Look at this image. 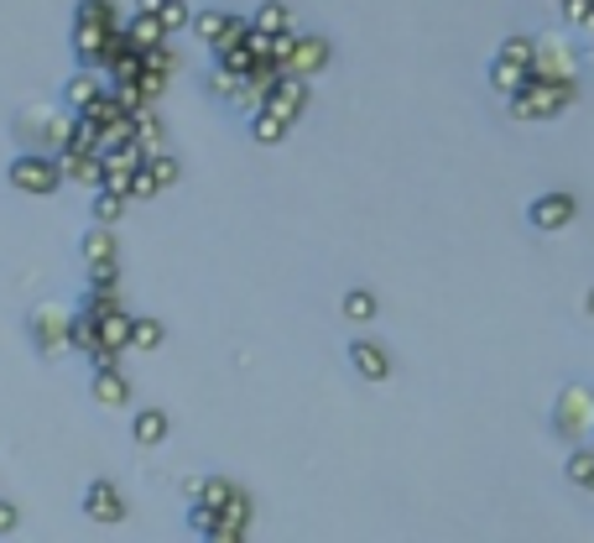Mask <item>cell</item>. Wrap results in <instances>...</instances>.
I'll use <instances>...</instances> for the list:
<instances>
[{"label":"cell","instance_id":"2e32d148","mask_svg":"<svg viewBox=\"0 0 594 543\" xmlns=\"http://www.w3.org/2000/svg\"><path fill=\"white\" fill-rule=\"evenodd\" d=\"M131 173H136V167H125L120 158H110V152H105V162H99V188H116V194H125V199H131Z\"/></svg>","mask_w":594,"mask_h":543},{"label":"cell","instance_id":"6da1fadb","mask_svg":"<svg viewBox=\"0 0 594 543\" xmlns=\"http://www.w3.org/2000/svg\"><path fill=\"white\" fill-rule=\"evenodd\" d=\"M16 141L26 152H63L68 137H74V116H63V110H21L16 121H11Z\"/></svg>","mask_w":594,"mask_h":543},{"label":"cell","instance_id":"30bf717a","mask_svg":"<svg viewBox=\"0 0 594 543\" xmlns=\"http://www.w3.org/2000/svg\"><path fill=\"white\" fill-rule=\"evenodd\" d=\"M125 37H131V47H136V53H152V47H162V42H167V26H162V17H146V11H136V17L125 21Z\"/></svg>","mask_w":594,"mask_h":543},{"label":"cell","instance_id":"cb8c5ba5","mask_svg":"<svg viewBox=\"0 0 594 543\" xmlns=\"http://www.w3.org/2000/svg\"><path fill=\"white\" fill-rule=\"evenodd\" d=\"M256 26H261V32H287V11H282L277 0H272V6H261V11H256Z\"/></svg>","mask_w":594,"mask_h":543},{"label":"cell","instance_id":"83f0119b","mask_svg":"<svg viewBox=\"0 0 594 543\" xmlns=\"http://www.w3.org/2000/svg\"><path fill=\"white\" fill-rule=\"evenodd\" d=\"M89 366H95V371H110V366H120V350L99 345V350H89Z\"/></svg>","mask_w":594,"mask_h":543},{"label":"cell","instance_id":"f546056e","mask_svg":"<svg viewBox=\"0 0 594 543\" xmlns=\"http://www.w3.org/2000/svg\"><path fill=\"white\" fill-rule=\"evenodd\" d=\"M136 11H146V17H157V11H162V0H136Z\"/></svg>","mask_w":594,"mask_h":543},{"label":"cell","instance_id":"e0dca14e","mask_svg":"<svg viewBox=\"0 0 594 543\" xmlns=\"http://www.w3.org/2000/svg\"><path fill=\"white\" fill-rule=\"evenodd\" d=\"M120 209H125V194H116V188H95V204H89L95 225H116Z\"/></svg>","mask_w":594,"mask_h":543},{"label":"cell","instance_id":"277c9868","mask_svg":"<svg viewBox=\"0 0 594 543\" xmlns=\"http://www.w3.org/2000/svg\"><path fill=\"white\" fill-rule=\"evenodd\" d=\"M110 37H116V26H105V21H84V17H74V53H79V63L99 68V63H105V47H110Z\"/></svg>","mask_w":594,"mask_h":543},{"label":"cell","instance_id":"d4e9b609","mask_svg":"<svg viewBox=\"0 0 594 543\" xmlns=\"http://www.w3.org/2000/svg\"><path fill=\"white\" fill-rule=\"evenodd\" d=\"M355 366L365 377H386V361H381V350H371V345H355Z\"/></svg>","mask_w":594,"mask_h":543},{"label":"cell","instance_id":"3957f363","mask_svg":"<svg viewBox=\"0 0 594 543\" xmlns=\"http://www.w3.org/2000/svg\"><path fill=\"white\" fill-rule=\"evenodd\" d=\"M58 183H63V167L47 152H21L11 162V188H21V194H53Z\"/></svg>","mask_w":594,"mask_h":543},{"label":"cell","instance_id":"52a82bcc","mask_svg":"<svg viewBox=\"0 0 594 543\" xmlns=\"http://www.w3.org/2000/svg\"><path fill=\"white\" fill-rule=\"evenodd\" d=\"M99 162H105V152H79V146H63V178L84 183V188H99Z\"/></svg>","mask_w":594,"mask_h":543},{"label":"cell","instance_id":"f1b7e54d","mask_svg":"<svg viewBox=\"0 0 594 543\" xmlns=\"http://www.w3.org/2000/svg\"><path fill=\"white\" fill-rule=\"evenodd\" d=\"M11 528H16V507L0 502V533H11Z\"/></svg>","mask_w":594,"mask_h":543},{"label":"cell","instance_id":"7c38bea8","mask_svg":"<svg viewBox=\"0 0 594 543\" xmlns=\"http://www.w3.org/2000/svg\"><path fill=\"white\" fill-rule=\"evenodd\" d=\"M99 95H105V89H99V79L89 74V68H84V74H74V79L63 84V105H68V116H84V110H89V105H95Z\"/></svg>","mask_w":594,"mask_h":543},{"label":"cell","instance_id":"ac0fdd59","mask_svg":"<svg viewBox=\"0 0 594 543\" xmlns=\"http://www.w3.org/2000/svg\"><path fill=\"white\" fill-rule=\"evenodd\" d=\"M74 17H84V21H105V26L125 32V21H120V6H116V0H79V11H74Z\"/></svg>","mask_w":594,"mask_h":543},{"label":"cell","instance_id":"4fadbf2b","mask_svg":"<svg viewBox=\"0 0 594 543\" xmlns=\"http://www.w3.org/2000/svg\"><path fill=\"white\" fill-rule=\"evenodd\" d=\"M167 428H173V423H167V413H162V408H141L136 423H131V439L152 449V444L167 439Z\"/></svg>","mask_w":594,"mask_h":543},{"label":"cell","instance_id":"5b68a950","mask_svg":"<svg viewBox=\"0 0 594 543\" xmlns=\"http://www.w3.org/2000/svg\"><path fill=\"white\" fill-rule=\"evenodd\" d=\"M84 518H95V523H120V518H125V502H120L116 486L89 481V491H84Z\"/></svg>","mask_w":594,"mask_h":543},{"label":"cell","instance_id":"4316f807","mask_svg":"<svg viewBox=\"0 0 594 543\" xmlns=\"http://www.w3.org/2000/svg\"><path fill=\"white\" fill-rule=\"evenodd\" d=\"M344 314H350V319H371V314H376V303L365 298V293H350V298H344Z\"/></svg>","mask_w":594,"mask_h":543},{"label":"cell","instance_id":"9c48e42d","mask_svg":"<svg viewBox=\"0 0 594 543\" xmlns=\"http://www.w3.org/2000/svg\"><path fill=\"white\" fill-rule=\"evenodd\" d=\"M240 491L235 481H224V476H209V481H188V502H204V507H215V512H224V507L235 502Z\"/></svg>","mask_w":594,"mask_h":543},{"label":"cell","instance_id":"7402d4cb","mask_svg":"<svg viewBox=\"0 0 594 543\" xmlns=\"http://www.w3.org/2000/svg\"><path fill=\"white\" fill-rule=\"evenodd\" d=\"M215 523H219V512H215V507H204V502L188 507V528H194L198 539H209V533H215Z\"/></svg>","mask_w":594,"mask_h":543},{"label":"cell","instance_id":"9a60e30c","mask_svg":"<svg viewBox=\"0 0 594 543\" xmlns=\"http://www.w3.org/2000/svg\"><path fill=\"white\" fill-rule=\"evenodd\" d=\"M99 340L110 345V350H125V345H131V314H125V308L105 314V319H99Z\"/></svg>","mask_w":594,"mask_h":543},{"label":"cell","instance_id":"44dd1931","mask_svg":"<svg viewBox=\"0 0 594 543\" xmlns=\"http://www.w3.org/2000/svg\"><path fill=\"white\" fill-rule=\"evenodd\" d=\"M131 345H136V350H157V345H162V324L157 319H131Z\"/></svg>","mask_w":594,"mask_h":543},{"label":"cell","instance_id":"ffe728a7","mask_svg":"<svg viewBox=\"0 0 594 543\" xmlns=\"http://www.w3.org/2000/svg\"><path fill=\"white\" fill-rule=\"evenodd\" d=\"M157 194H162V178L152 173V162H141L131 173V199H157Z\"/></svg>","mask_w":594,"mask_h":543},{"label":"cell","instance_id":"8fae6325","mask_svg":"<svg viewBox=\"0 0 594 543\" xmlns=\"http://www.w3.org/2000/svg\"><path fill=\"white\" fill-rule=\"evenodd\" d=\"M323 63H329V47L318 37H302V42H293V53L282 58V68H287V74H314Z\"/></svg>","mask_w":594,"mask_h":543},{"label":"cell","instance_id":"484cf974","mask_svg":"<svg viewBox=\"0 0 594 543\" xmlns=\"http://www.w3.org/2000/svg\"><path fill=\"white\" fill-rule=\"evenodd\" d=\"M146 162H152V173H157V178H162V188H167V183H178V173H183V167H178V158H167V152H152V158H146Z\"/></svg>","mask_w":594,"mask_h":543},{"label":"cell","instance_id":"5bb4252c","mask_svg":"<svg viewBox=\"0 0 594 543\" xmlns=\"http://www.w3.org/2000/svg\"><path fill=\"white\" fill-rule=\"evenodd\" d=\"M95 398L105 408H125V403H131V382L120 377L116 366H110V371H95Z\"/></svg>","mask_w":594,"mask_h":543},{"label":"cell","instance_id":"ba28073f","mask_svg":"<svg viewBox=\"0 0 594 543\" xmlns=\"http://www.w3.org/2000/svg\"><path fill=\"white\" fill-rule=\"evenodd\" d=\"M79 257L89 267H105V262H120V246H116V230L110 225H95L89 236L79 241Z\"/></svg>","mask_w":594,"mask_h":543},{"label":"cell","instance_id":"603a6c76","mask_svg":"<svg viewBox=\"0 0 594 543\" xmlns=\"http://www.w3.org/2000/svg\"><path fill=\"white\" fill-rule=\"evenodd\" d=\"M157 17H162V26H167V32H178V26H188V21H194V17H188V6H183V0H162V11H157Z\"/></svg>","mask_w":594,"mask_h":543},{"label":"cell","instance_id":"d6986e66","mask_svg":"<svg viewBox=\"0 0 594 543\" xmlns=\"http://www.w3.org/2000/svg\"><path fill=\"white\" fill-rule=\"evenodd\" d=\"M251 137H256V141H282V137H287V121H282L277 110H266V105H261L256 116H251Z\"/></svg>","mask_w":594,"mask_h":543},{"label":"cell","instance_id":"8992f818","mask_svg":"<svg viewBox=\"0 0 594 543\" xmlns=\"http://www.w3.org/2000/svg\"><path fill=\"white\" fill-rule=\"evenodd\" d=\"M266 110H277L282 121H297V110H302V84H297V74H287V68H282V79L272 84V89H266Z\"/></svg>","mask_w":594,"mask_h":543},{"label":"cell","instance_id":"7a4b0ae2","mask_svg":"<svg viewBox=\"0 0 594 543\" xmlns=\"http://www.w3.org/2000/svg\"><path fill=\"white\" fill-rule=\"evenodd\" d=\"M26 335H32V345H37L42 361H58L63 350H68V335H74V314L63 308V303H42V308H32V319H26Z\"/></svg>","mask_w":594,"mask_h":543}]
</instances>
